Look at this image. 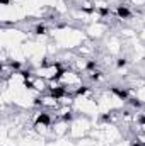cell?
<instances>
[{
    "label": "cell",
    "instance_id": "cell-1",
    "mask_svg": "<svg viewBox=\"0 0 145 146\" xmlns=\"http://www.w3.org/2000/svg\"><path fill=\"white\" fill-rule=\"evenodd\" d=\"M67 95H68L67 87H63V85L50 87V97H51V99H55V100H62V99H65Z\"/></svg>",
    "mask_w": 145,
    "mask_h": 146
},
{
    "label": "cell",
    "instance_id": "cell-2",
    "mask_svg": "<svg viewBox=\"0 0 145 146\" xmlns=\"http://www.w3.org/2000/svg\"><path fill=\"white\" fill-rule=\"evenodd\" d=\"M116 15H118V19H123V21H128V19H132V10L126 7V5H118L116 7Z\"/></svg>",
    "mask_w": 145,
    "mask_h": 146
},
{
    "label": "cell",
    "instance_id": "cell-3",
    "mask_svg": "<svg viewBox=\"0 0 145 146\" xmlns=\"http://www.w3.org/2000/svg\"><path fill=\"white\" fill-rule=\"evenodd\" d=\"M36 126H44V127H48V126H51V115L48 114V112H39L36 115Z\"/></svg>",
    "mask_w": 145,
    "mask_h": 146
},
{
    "label": "cell",
    "instance_id": "cell-4",
    "mask_svg": "<svg viewBox=\"0 0 145 146\" xmlns=\"http://www.w3.org/2000/svg\"><path fill=\"white\" fill-rule=\"evenodd\" d=\"M111 92L119 99V100H128L130 99V95H128V90L126 88H123V87H118V85H113L111 87Z\"/></svg>",
    "mask_w": 145,
    "mask_h": 146
},
{
    "label": "cell",
    "instance_id": "cell-5",
    "mask_svg": "<svg viewBox=\"0 0 145 146\" xmlns=\"http://www.w3.org/2000/svg\"><path fill=\"white\" fill-rule=\"evenodd\" d=\"M89 92H91V88L85 87V85H80V87L75 88V95H87Z\"/></svg>",
    "mask_w": 145,
    "mask_h": 146
},
{
    "label": "cell",
    "instance_id": "cell-6",
    "mask_svg": "<svg viewBox=\"0 0 145 146\" xmlns=\"http://www.w3.org/2000/svg\"><path fill=\"white\" fill-rule=\"evenodd\" d=\"M46 31H48V27H46L44 24H38L36 27H34V34H36V36H43V34H46Z\"/></svg>",
    "mask_w": 145,
    "mask_h": 146
},
{
    "label": "cell",
    "instance_id": "cell-7",
    "mask_svg": "<svg viewBox=\"0 0 145 146\" xmlns=\"http://www.w3.org/2000/svg\"><path fill=\"white\" fill-rule=\"evenodd\" d=\"M126 102H128V104H130L132 107H135V109H140V107L144 106V104H142V102H140L138 99H128Z\"/></svg>",
    "mask_w": 145,
    "mask_h": 146
},
{
    "label": "cell",
    "instance_id": "cell-8",
    "mask_svg": "<svg viewBox=\"0 0 145 146\" xmlns=\"http://www.w3.org/2000/svg\"><path fill=\"white\" fill-rule=\"evenodd\" d=\"M22 85H24L28 90H33V88H36V85H34V82H33L31 78H28V80H22Z\"/></svg>",
    "mask_w": 145,
    "mask_h": 146
},
{
    "label": "cell",
    "instance_id": "cell-9",
    "mask_svg": "<svg viewBox=\"0 0 145 146\" xmlns=\"http://www.w3.org/2000/svg\"><path fill=\"white\" fill-rule=\"evenodd\" d=\"M62 121L63 122H72L73 121V114L68 110V112H65V114H62Z\"/></svg>",
    "mask_w": 145,
    "mask_h": 146
},
{
    "label": "cell",
    "instance_id": "cell-10",
    "mask_svg": "<svg viewBox=\"0 0 145 146\" xmlns=\"http://www.w3.org/2000/svg\"><path fill=\"white\" fill-rule=\"evenodd\" d=\"M96 66H97V63H96L94 60H91V61H87L85 70H87V72H96Z\"/></svg>",
    "mask_w": 145,
    "mask_h": 146
},
{
    "label": "cell",
    "instance_id": "cell-11",
    "mask_svg": "<svg viewBox=\"0 0 145 146\" xmlns=\"http://www.w3.org/2000/svg\"><path fill=\"white\" fill-rule=\"evenodd\" d=\"M97 12H99V15H103V17H106L111 14V10H109L108 7H101V9H97Z\"/></svg>",
    "mask_w": 145,
    "mask_h": 146
},
{
    "label": "cell",
    "instance_id": "cell-12",
    "mask_svg": "<svg viewBox=\"0 0 145 146\" xmlns=\"http://www.w3.org/2000/svg\"><path fill=\"white\" fill-rule=\"evenodd\" d=\"M126 65H128V60H126V58H119V60L116 61V66H118V68H123V66H126Z\"/></svg>",
    "mask_w": 145,
    "mask_h": 146
},
{
    "label": "cell",
    "instance_id": "cell-13",
    "mask_svg": "<svg viewBox=\"0 0 145 146\" xmlns=\"http://www.w3.org/2000/svg\"><path fill=\"white\" fill-rule=\"evenodd\" d=\"M10 68L15 70V73H17L19 70H21V63H19V61H10Z\"/></svg>",
    "mask_w": 145,
    "mask_h": 146
},
{
    "label": "cell",
    "instance_id": "cell-14",
    "mask_svg": "<svg viewBox=\"0 0 145 146\" xmlns=\"http://www.w3.org/2000/svg\"><path fill=\"white\" fill-rule=\"evenodd\" d=\"M130 146H145V143H144V141H140V139H133Z\"/></svg>",
    "mask_w": 145,
    "mask_h": 146
},
{
    "label": "cell",
    "instance_id": "cell-15",
    "mask_svg": "<svg viewBox=\"0 0 145 146\" xmlns=\"http://www.w3.org/2000/svg\"><path fill=\"white\" fill-rule=\"evenodd\" d=\"M103 121H104V122H111V121H113V117H111V114H104V115H103Z\"/></svg>",
    "mask_w": 145,
    "mask_h": 146
},
{
    "label": "cell",
    "instance_id": "cell-16",
    "mask_svg": "<svg viewBox=\"0 0 145 146\" xmlns=\"http://www.w3.org/2000/svg\"><path fill=\"white\" fill-rule=\"evenodd\" d=\"M2 3H3V5H7V3H9V0H2Z\"/></svg>",
    "mask_w": 145,
    "mask_h": 146
}]
</instances>
